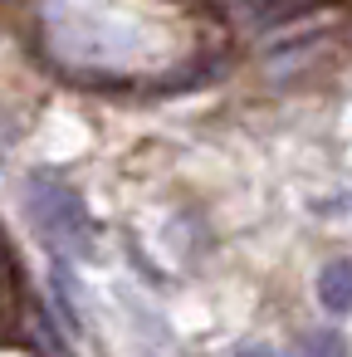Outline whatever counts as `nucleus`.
Masks as SVG:
<instances>
[{
    "label": "nucleus",
    "mask_w": 352,
    "mask_h": 357,
    "mask_svg": "<svg viewBox=\"0 0 352 357\" xmlns=\"http://www.w3.org/2000/svg\"><path fill=\"white\" fill-rule=\"evenodd\" d=\"M25 206H30V220L40 230V240L54 250V255H84L93 245V220L84 211V196L74 186H64L59 176H45L35 172L30 186H25Z\"/></svg>",
    "instance_id": "nucleus-1"
},
{
    "label": "nucleus",
    "mask_w": 352,
    "mask_h": 357,
    "mask_svg": "<svg viewBox=\"0 0 352 357\" xmlns=\"http://www.w3.org/2000/svg\"><path fill=\"white\" fill-rule=\"evenodd\" d=\"M318 303L328 313H352V259H332L318 269Z\"/></svg>",
    "instance_id": "nucleus-2"
},
{
    "label": "nucleus",
    "mask_w": 352,
    "mask_h": 357,
    "mask_svg": "<svg viewBox=\"0 0 352 357\" xmlns=\"http://www.w3.org/2000/svg\"><path fill=\"white\" fill-rule=\"evenodd\" d=\"M298 357H342V337H337L332 328H323V333H308V337L298 342Z\"/></svg>",
    "instance_id": "nucleus-3"
},
{
    "label": "nucleus",
    "mask_w": 352,
    "mask_h": 357,
    "mask_svg": "<svg viewBox=\"0 0 352 357\" xmlns=\"http://www.w3.org/2000/svg\"><path fill=\"white\" fill-rule=\"evenodd\" d=\"M235 357H274V352H269V347H240Z\"/></svg>",
    "instance_id": "nucleus-4"
}]
</instances>
